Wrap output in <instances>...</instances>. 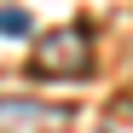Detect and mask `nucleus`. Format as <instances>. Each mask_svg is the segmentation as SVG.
<instances>
[{"instance_id":"nucleus-1","label":"nucleus","mask_w":133,"mask_h":133,"mask_svg":"<svg viewBox=\"0 0 133 133\" xmlns=\"http://www.w3.org/2000/svg\"><path fill=\"white\" fill-rule=\"evenodd\" d=\"M87 70H93V29L87 23H58L29 52V75H41V81H75Z\"/></svg>"},{"instance_id":"nucleus-3","label":"nucleus","mask_w":133,"mask_h":133,"mask_svg":"<svg viewBox=\"0 0 133 133\" xmlns=\"http://www.w3.org/2000/svg\"><path fill=\"white\" fill-rule=\"evenodd\" d=\"M0 35H29V12H17V6H6V12H0Z\"/></svg>"},{"instance_id":"nucleus-2","label":"nucleus","mask_w":133,"mask_h":133,"mask_svg":"<svg viewBox=\"0 0 133 133\" xmlns=\"http://www.w3.org/2000/svg\"><path fill=\"white\" fill-rule=\"evenodd\" d=\"M0 133H70V110L6 93L0 98Z\"/></svg>"}]
</instances>
